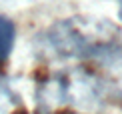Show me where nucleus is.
<instances>
[{"mask_svg":"<svg viewBox=\"0 0 122 114\" xmlns=\"http://www.w3.org/2000/svg\"><path fill=\"white\" fill-rule=\"evenodd\" d=\"M48 40L60 56H92L98 54L96 50H100V46L86 40V36L74 26L72 20H64L52 26L48 32Z\"/></svg>","mask_w":122,"mask_h":114,"instance_id":"f257e3e1","label":"nucleus"},{"mask_svg":"<svg viewBox=\"0 0 122 114\" xmlns=\"http://www.w3.org/2000/svg\"><path fill=\"white\" fill-rule=\"evenodd\" d=\"M14 38H16L14 22L0 14V64L8 60V56L14 48Z\"/></svg>","mask_w":122,"mask_h":114,"instance_id":"f03ea898","label":"nucleus"},{"mask_svg":"<svg viewBox=\"0 0 122 114\" xmlns=\"http://www.w3.org/2000/svg\"><path fill=\"white\" fill-rule=\"evenodd\" d=\"M118 16H120V20H122V0H118Z\"/></svg>","mask_w":122,"mask_h":114,"instance_id":"7ed1b4c3","label":"nucleus"}]
</instances>
